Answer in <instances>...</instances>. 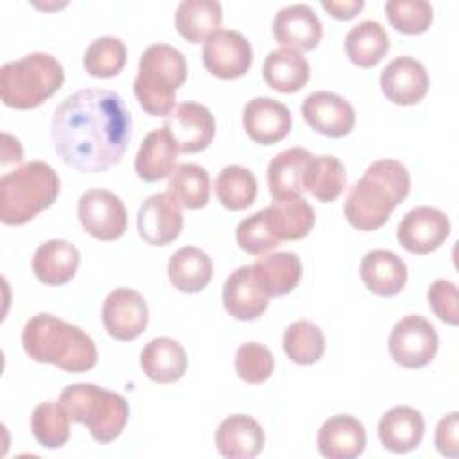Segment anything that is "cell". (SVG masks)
Listing matches in <instances>:
<instances>
[{
    "mask_svg": "<svg viewBox=\"0 0 459 459\" xmlns=\"http://www.w3.org/2000/svg\"><path fill=\"white\" fill-rule=\"evenodd\" d=\"M448 235V217L445 212L432 206H416L409 210L396 230L400 246L414 255H427L437 249Z\"/></svg>",
    "mask_w": 459,
    "mask_h": 459,
    "instance_id": "cell-12",
    "label": "cell"
},
{
    "mask_svg": "<svg viewBox=\"0 0 459 459\" xmlns=\"http://www.w3.org/2000/svg\"><path fill=\"white\" fill-rule=\"evenodd\" d=\"M140 366L151 380L158 384H172L185 375L188 357L178 341L170 337H156L143 346Z\"/></svg>",
    "mask_w": 459,
    "mask_h": 459,
    "instance_id": "cell-27",
    "label": "cell"
},
{
    "mask_svg": "<svg viewBox=\"0 0 459 459\" xmlns=\"http://www.w3.org/2000/svg\"><path fill=\"white\" fill-rule=\"evenodd\" d=\"M427 299L434 314L446 325L455 326L459 323L457 312V287L448 280H436L427 290Z\"/></svg>",
    "mask_w": 459,
    "mask_h": 459,
    "instance_id": "cell-43",
    "label": "cell"
},
{
    "mask_svg": "<svg viewBox=\"0 0 459 459\" xmlns=\"http://www.w3.org/2000/svg\"><path fill=\"white\" fill-rule=\"evenodd\" d=\"M167 192L185 208L197 210L206 206L210 199L208 170L197 163L178 165L169 179Z\"/></svg>",
    "mask_w": 459,
    "mask_h": 459,
    "instance_id": "cell-35",
    "label": "cell"
},
{
    "mask_svg": "<svg viewBox=\"0 0 459 459\" xmlns=\"http://www.w3.org/2000/svg\"><path fill=\"white\" fill-rule=\"evenodd\" d=\"M283 351L294 364L310 366L325 353V335L312 321L298 319L283 332Z\"/></svg>",
    "mask_w": 459,
    "mask_h": 459,
    "instance_id": "cell-37",
    "label": "cell"
},
{
    "mask_svg": "<svg viewBox=\"0 0 459 459\" xmlns=\"http://www.w3.org/2000/svg\"><path fill=\"white\" fill-rule=\"evenodd\" d=\"M181 38L190 43L206 41L222 23V7L215 0H183L174 16Z\"/></svg>",
    "mask_w": 459,
    "mask_h": 459,
    "instance_id": "cell-32",
    "label": "cell"
},
{
    "mask_svg": "<svg viewBox=\"0 0 459 459\" xmlns=\"http://www.w3.org/2000/svg\"><path fill=\"white\" fill-rule=\"evenodd\" d=\"M59 176L45 161H29L0 178V221L20 226L47 210L59 195Z\"/></svg>",
    "mask_w": 459,
    "mask_h": 459,
    "instance_id": "cell-4",
    "label": "cell"
},
{
    "mask_svg": "<svg viewBox=\"0 0 459 459\" xmlns=\"http://www.w3.org/2000/svg\"><path fill=\"white\" fill-rule=\"evenodd\" d=\"M237 244L249 255H262L280 246V240L269 231L264 212H256L242 219L235 230Z\"/></svg>",
    "mask_w": 459,
    "mask_h": 459,
    "instance_id": "cell-42",
    "label": "cell"
},
{
    "mask_svg": "<svg viewBox=\"0 0 459 459\" xmlns=\"http://www.w3.org/2000/svg\"><path fill=\"white\" fill-rule=\"evenodd\" d=\"M264 81L280 93H294L310 79L308 61L294 48H276L267 54L262 66Z\"/></svg>",
    "mask_w": 459,
    "mask_h": 459,
    "instance_id": "cell-29",
    "label": "cell"
},
{
    "mask_svg": "<svg viewBox=\"0 0 459 459\" xmlns=\"http://www.w3.org/2000/svg\"><path fill=\"white\" fill-rule=\"evenodd\" d=\"M149 308L138 290L118 287L111 290L102 305L106 332L117 341H133L145 330Z\"/></svg>",
    "mask_w": 459,
    "mask_h": 459,
    "instance_id": "cell-11",
    "label": "cell"
},
{
    "mask_svg": "<svg viewBox=\"0 0 459 459\" xmlns=\"http://www.w3.org/2000/svg\"><path fill=\"white\" fill-rule=\"evenodd\" d=\"M203 63L219 79L242 77L253 63L251 43L237 30L219 29L203 45Z\"/></svg>",
    "mask_w": 459,
    "mask_h": 459,
    "instance_id": "cell-10",
    "label": "cell"
},
{
    "mask_svg": "<svg viewBox=\"0 0 459 459\" xmlns=\"http://www.w3.org/2000/svg\"><path fill=\"white\" fill-rule=\"evenodd\" d=\"M30 429L41 446L61 448L70 437V416L59 402H43L32 411Z\"/></svg>",
    "mask_w": 459,
    "mask_h": 459,
    "instance_id": "cell-38",
    "label": "cell"
},
{
    "mask_svg": "<svg viewBox=\"0 0 459 459\" xmlns=\"http://www.w3.org/2000/svg\"><path fill=\"white\" fill-rule=\"evenodd\" d=\"M323 9L330 13V16L337 20H350L364 7L362 0H323Z\"/></svg>",
    "mask_w": 459,
    "mask_h": 459,
    "instance_id": "cell-45",
    "label": "cell"
},
{
    "mask_svg": "<svg viewBox=\"0 0 459 459\" xmlns=\"http://www.w3.org/2000/svg\"><path fill=\"white\" fill-rule=\"evenodd\" d=\"M61 63L47 52H32L9 61L0 70L2 102L14 109H32L50 99L63 84Z\"/></svg>",
    "mask_w": 459,
    "mask_h": 459,
    "instance_id": "cell-6",
    "label": "cell"
},
{
    "mask_svg": "<svg viewBox=\"0 0 459 459\" xmlns=\"http://www.w3.org/2000/svg\"><path fill=\"white\" fill-rule=\"evenodd\" d=\"M167 274L172 287L181 292L194 294L201 292L210 283L213 274V264L203 249L195 246H185L170 256Z\"/></svg>",
    "mask_w": 459,
    "mask_h": 459,
    "instance_id": "cell-31",
    "label": "cell"
},
{
    "mask_svg": "<svg viewBox=\"0 0 459 459\" xmlns=\"http://www.w3.org/2000/svg\"><path fill=\"white\" fill-rule=\"evenodd\" d=\"M59 403L72 421L86 425L97 443H109L120 436L129 418V405L118 393L95 384H72L61 391Z\"/></svg>",
    "mask_w": 459,
    "mask_h": 459,
    "instance_id": "cell-7",
    "label": "cell"
},
{
    "mask_svg": "<svg viewBox=\"0 0 459 459\" xmlns=\"http://www.w3.org/2000/svg\"><path fill=\"white\" fill-rule=\"evenodd\" d=\"M312 160L310 151L290 147L278 152L267 165V185L274 199L301 195L305 192V174Z\"/></svg>",
    "mask_w": 459,
    "mask_h": 459,
    "instance_id": "cell-28",
    "label": "cell"
},
{
    "mask_svg": "<svg viewBox=\"0 0 459 459\" xmlns=\"http://www.w3.org/2000/svg\"><path fill=\"white\" fill-rule=\"evenodd\" d=\"M255 174L240 165L224 167L215 179V194L221 204L228 210H244L255 203L256 197Z\"/></svg>",
    "mask_w": 459,
    "mask_h": 459,
    "instance_id": "cell-36",
    "label": "cell"
},
{
    "mask_svg": "<svg viewBox=\"0 0 459 459\" xmlns=\"http://www.w3.org/2000/svg\"><path fill=\"white\" fill-rule=\"evenodd\" d=\"M439 346L436 328L421 316L409 314L391 330L389 353L403 368L418 369L427 366Z\"/></svg>",
    "mask_w": 459,
    "mask_h": 459,
    "instance_id": "cell-8",
    "label": "cell"
},
{
    "mask_svg": "<svg viewBox=\"0 0 459 459\" xmlns=\"http://www.w3.org/2000/svg\"><path fill=\"white\" fill-rule=\"evenodd\" d=\"M273 34L285 48L312 50L319 45L323 25L314 9L307 4L281 7L273 22Z\"/></svg>",
    "mask_w": 459,
    "mask_h": 459,
    "instance_id": "cell-19",
    "label": "cell"
},
{
    "mask_svg": "<svg viewBox=\"0 0 459 459\" xmlns=\"http://www.w3.org/2000/svg\"><path fill=\"white\" fill-rule=\"evenodd\" d=\"M389 23L402 34H423L434 18V9L425 0H389L384 5Z\"/></svg>",
    "mask_w": 459,
    "mask_h": 459,
    "instance_id": "cell-40",
    "label": "cell"
},
{
    "mask_svg": "<svg viewBox=\"0 0 459 459\" xmlns=\"http://www.w3.org/2000/svg\"><path fill=\"white\" fill-rule=\"evenodd\" d=\"M364 425L350 414L330 416L317 432V450L328 459H353L364 452Z\"/></svg>",
    "mask_w": 459,
    "mask_h": 459,
    "instance_id": "cell-21",
    "label": "cell"
},
{
    "mask_svg": "<svg viewBox=\"0 0 459 459\" xmlns=\"http://www.w3.org/2000/svg\"><path fill=\"white\" fill-rule=\"evenodd\" d=\"M215 445L219 454L228 459H251L262 452L265 434L255 418L231 414L221 421L215 432Z\"/></svg>",
    "mask_w": 459,
    "mask_h": 459,
    "instance_id": "cell-20",
    "label": "cell"
},
{
    "mask_svg": "<svg viewBox=\"0 0 459 459\" xmlns=\"http://www.w3.org/2000/svg\"><path fill=\"white\" fill-rule=\"evenodd\" d=\"M178 152L176 142L165 126L152 129L143 138L134 158V170L138 178L147 183L167 178L176 169Z\"/></svg>",
    "mask_w": 459,
    "mask_h": 459,
    "instance_id": "cell-26",
    "label": "cell"
},
{
    "mask_svg": "<svg viewBox=\"0 0 459 459\" xmlns=\"http://www.w3.org/2000/svg\"><path fill=\"white\" fill-rule=\"evenodd\" d=\"M360 278L364 285L377 296H394L407 281V265L393 251H368L360 262Z\"/></svg>",
    "mask_w": 459,
    "mask_h": 459,
    "instance_id": "cell-25",
    "label": "cell"
},
{
    "mask_svg": "<svg viewBox=\"0 0 459 459\" xmlns=\"http://www.w3.org/2000/svg\"><path fill=\"white\" fill-rule=\"evenodd\" d=\"M222 303L226 312L238 321H253L265 312L269 296L255 278L251 265L237 267L226 278Z\"/></svg>",
    "mask_w": 459,
    "mask_h": 459,
    "instance_id": "cell-18",
    "label": "cell"
},
{
    "mask_svg": "<svg viewBox=\"0 0 459 459\" xmlns=\"http://www.w3.org/2000/svg\"><path fill=\"white\" fill-rule=\"evenodd\" d=\"M251 267L255 278L269 298H278L292 292L298 287L303 273L301 260L296 253L290 251L265 255L264 258H258Z\"/></svg>",
    "mask_w": 459,
    "mask_h": 459,
    "instance_id": "cell-30",
    "label": "cell"
},
{
    "mask_svg": "<svg viewBox=\"0 0 459 459\" xmlns=\"http://www.w3.org/2000/svg\"><path fill=\"white\" fill-rule=\"evenodd\" d=\"M305 122L328 138H342L355 126V109L341 95L332 91H314L301 104Z\"/></svg>",
    "mask_w": 459,
    "mask_h": 459,
    "instance_id": "cell-15",
    "label": "cell"
},
{
    "mask_svg": "<svg viewBox=\"0 0 459 459\" xmlns=\"http://www.w3.org/2000/svg\"><path fill=\"white\" fill-rule=\"evenodd\" d=\"M185 56L167 43H152L140 56L138 74L133 82L140 108L152 117L170 115L176 90L186 81Z\"/></svg>",
    "mask_w": 459,
    "mask_h": 459,
    "instance_id": "cell-5",
    "label": "cell"
},
{
    "mask_svg": "<svg viewBox=\"0 0 459 459\" xmlns=\"http://www.w3.org/2000/svg\"><path fill=\"white\" fill-rule=\"evenodd\" d=\"M274 369V357L264 344L244 342L235 353V371L247 384L265 382Z\"/></svg>",
    "mask_w": 459,
    "mask_h": 459,
    "instance_id": "cell-41",
    "label": "cell"
},
{
    "mask_svg": "<svg viewBox=\"0 0 459 459\" xmlns=\"http://www.w3.org/2000/svg\"><path fill=\"white\" fill-rule=\"evenodd\" d=\"M411 176L398 160H377L355 181L344 201V217L359 231L382 228L409 195Z\"/></svg>",
    "mask_w": 459,
    "mask_h": 459,
    "instance_id": "cell-2",
    "label": "cell"
},
{
    "mask_svg": "<svg viewBox=\"0 0 459 459\" xmlns=\"http://www.w3.org/2000/svg\"><path fill=\"white\" fill-rule=\"evenodd\" d=\"M434 443L439 454L446 457L459 455V412H450L439 420L436 427Z\"/></svg>",
    "mask_w": 459,
    "mask_h": 459,
    "instance_id": "cell-44",
    "label": "cell"
},
{
    "mask_svg": "<svg viewBox=\"0 0 459 459\" xmlns=\"http://www.w3.org/2000/svg\"><path fill=\"white\" fill-rule=\"evenodd\" d=\"M126 59H127V50L120 38L100 36L93 39L86 48L82 65L91 77L108 79L122 72Z\"/></svg>",
    "mask_w": 459,
    "mask_h": 459,
    "instance_id": "cell-39",
    "label": "cell"
},
{
    "mask_svg": "<svg viewBox=\"0 0 459 459\" xmlns=\"http://www.w3.org/2000/svg\"><path fill=\"white\" fill-rule=\"evenodd\" d=\"M176 142L179 152L204 151L215 136V118L212 111L197 102H183L167 115L163 124Z\"/></svg>",
    "mask_w": 459,
    "mask_h": 459,
    "instance_id": "cell-14",
    "label": "cell"
},
{
    "mask_svg": "<svg viewBox=\"0 0 459 459\" xmlns=\"http://www.w3.org/2000/svg\"><path fill=\"white\" fill-rule=\"evenodd\" d=\"M269 231L281 240H299L310 233L316 213L308 201L301 195H287L274 199L262 210Z\"/></svg>",
    "mask_w": 459,
    "mask_h": 459,
    "instance_id": "cell-22",
    "label": "cell"
},
{
    "mask_svg": "<svg viewBox=\"0 0 459 459\" xmlns=\"http://www.w3.org/2000/svg\"><path fill=\"white\" fill-rule=\"evenodd\" d=\"M77 215L84 231L97 240H117L127 228V212L122 199L104 188L86 190L79 197Z\"/></svg>",
    "mask_w": 459,
    "mask_h": 459,
    "instance_id": "cell-9",
    "label": "cell"
},
{
    "mask_svg": "<svg viewBox=\"0 0 459 459\" xmlns=\"http://www.w3.org/2000/svg\"><path fill=\"white\" fill-rule=\"evenodd\" d=\"M344 50L353 65L371 68L380 63L389 50V36L377 20H364L348 30Z\"/></svg>",
    "mask_w": 459,
    "mask_h": 459,
    "instance_id": "cell-33",
    "label": "cell"
},
{
    "mask_svg": "<svg viewBox=\"0 0 459 459\" xmlns=\"http://www.w3.org/2000/svg\"><path fill=\"white\" fill-rule=\"evenodd\" d=\"M380 88L393 104L412 106L427 95L429 75L418 59L400 56L382 70Z\"/></svg>",
    "mask_w": 459,
    "mask_h": 459,
    "instance_id": "cell-17",
    "label": "cell"
},
{
    "mask_svg": "<svg viewBox=\"0 0 459 459\" xmlns=\"http://www.w3.org/2000/svg\"><path fill=\"white\" fill-rule=\"evenodd\" d=\"M346 186V170L344 165L335 156H312L307 174H305V190L310 192L319 203L335 201Z\"/></svg>",
    "mask_w": 459,
    "mask_h": 459,
    "instance_id": "cell-34",
    "label": "cell"
},
{
    "mask_svg": "<svg viewBox=\"0 0 459 459\" xmlns=\"http://www.w3.org/2000/svg\"><path fill=\"white\" fill-rule=\"evenodd\" d=\"M425 434V420L420 411L396 405L384 412L378 421V437L384 448L394 454H407L414 450Z\"/></svg>",
    "mask_w": 459,
    "mask_h": 459,
    "instance_id": "cell-24",
    "label": "cell"
},
{
    "mask_svg": "<svg viewBox=\"0 0 459 459\" xmlns=\"http://www.w3.org/2000/svg\"><path fill=\"white\" fill-rule=\"evenodd\" d=\"M79 249L61 238H52L38 246L32 256V273L45 285L68 283L79 267Z\"/></svg>",
    "mask_w": 459,
    "mask_h": 459,
    "instance_id": "cell-23",
    "label": "cell"
},
{
    "mask_svg": "<svg viewBox=\"0 0 459 459\" xmlns=\"http://www.w3.org/2000/svg\"><path fill=\"white\" fill-rule=\"evenodd\" d=\"M131 115L122 97L104 88L68 95L54 111L50 138L72 169L95 174L117 165L131 140Z\"/></svg>",
    "mask_w": 459,
    "mask_h": 459,
    "instance_id": "cell-1",
    "label": "cell"
},
{
    "mask_svg": "<svg viewBox=\"0 0 459 459\" xmlns=\"http://www.w3.org/2000/svg\"><path fill=\"white\" fill-rule=\"evenodd\" d=\"M140 237L151 246H167L174 242L183 230L181 204L169 194L149 195L136 215Z\"/></svg>",
    "mask_w": 459,
    "mask_h": 459,
    "instance_id": "cell-13",
    "label": "cell"
},
{
    "mask_svg": "<svg viewBox=\"0 0 459 459\" xmlns=\"http://www.w3.org/2000/svg\"><path fill=\"white\" fill-rule=\"evenodd\" d=\"M25 353L43 364H54L63 371L82 373L97 364L93 339L79 326L52 314H36L22 332Z\"/></svg>",
    "mask_w": 459,
    "mask_h": 459,
    "instance_id": "cell-3",
    "label": "cell"
},
{
    "mask_svg": "<svg viewBox=\"0 0 459 459\" xmlns=\"http://www.w3.org/2000/svg\"><path fill=\"white\" fill-rule=\"evenodd\" d=\"M246 134L260 143L273 145L283 140L292 127V117L285 104L271 97L251 99L242 113Z\"/></svg>",
    "mask_w": 459,
    "mask_h": 459,
    "instance_id": "cell-16",
    "label": "cell"
}]
</instances>
